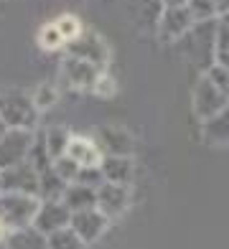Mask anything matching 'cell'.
Masks as SVG:
<instances>
[{"mask_svg": "<svg viewBox=\"0 0 229 249\" xmlns=\"http://www.w3.org/2000/svg\"><path fill=\"white\" fill-rule=\"evenodd\" d=\"M66 186H69V183H64V180L54 173L51 165L46 168V171L38 173V196H41V198H61V194H64Z\"/></svg>", "mask_w": 229, "mask_h": 249, "instance_id": "d6986e66", "label": "cell"}, {"mask_svg": "<svg viewBox=\"0 0 229 249\" xmlns=\"http://www.w3.org/2000/svg\"><path fill=\"white\" fill-rule=\"evenodd\" d=\"M0 191H23L38 196V171L28 160L0 171Z\"/></svg>", "mask_w": 229, "mask_h": 249, "instance_id": "8fae6325", "label": "cell"}, {"mask_svg": "<svg viewBox=\"0 0 229 249\" xmlns=\"http://www.w3.org/2000/svg\"><path fill=\"white\" fill-rule=\"evenodd\" d=\"M28 163L36 168V171H46V168L51 165V155L46 150V142H43V132H36V138H33V145H31V153H28Z\"/></svg>", "mask_w": 229, "mask_h": 249, "instance_id": "603a6c76", "label": "cell"}, {"mask_svg": "<svg viewBox=\"0 0 229 249\" xmlns=\"http://www.w3.org/2000/svg\"><path fill=\"white\" fill-rule=\"evenodd\" d=\"M5 130H8V124L3 122V117H0V138H3V135H5Z\"/></svg>", "mask_w": 229, "mask_h": 249, "instance_id": "d6a6232c", "label": "cell"}, {"mask_svg": "<svg viewBox=\"0 0 229 249\" xmlns=\"http://www.w3.org/2000/svg\"><path fill=\"white\" fill-rule=\"evenodd\" d=\"M66 155H72L79 165L87 168V165H99V160H102V155H105V153H102V148L97 145L95 135L89 138V135H74L72 132Z\"/></svg>", "mask_w": 229, "mask_h": 249, "instance_id": "4fadbf2b", "label": "cell"}, {"mask_svg": "<svg viewBox=\"0 0 229 249\" xmlns=\"http://www.w3.org/2000/svg\"><path fill=\"white\" fill-rule=\"evenodd\" d=\"M33 138L36 130H26V127H8L5 135L0 138V171L10 165H18L23 160H28Z\"/></svg>", "mask_w": 229, "mask_h": 249, "instance_id": "8992f818", "label": "cell"}, {"mask_svg": "<svg viewBox=\"0 0 229 249\" xmlns=\"http://www.w3.org/2000/svg\"><path fill=\"white\" fill-rule=\"evenodd\" d=\"M189 10L196 23H204V20H216L219 18V13H216V5L214 0H189Z\"/></svg>", "mask_w": 229, "mask_h": 249, "instance_id": "484cf974", "label": "cell"}, {"mask_svg": "<svg viewBox=\"0 0 229 249\" xmlns=\"http://www.w3.org/2000/svg\"><path fill=\"white\" fill-rule=\"evenodd\" d=\"M76 183H84L92 188H99L105 183V176H102V168L99 165H87V168H79L76 173Z\"/></svg>", "mask_w": 229, "mask_h": 249, "instance_id": "f1b7e54d", "label": "cell"}, {"mask_svg": "<svg viewBox=\"0 0 229 249\" xmlns=\"http://www.w3.org/2000/svg\"><path fill=\"white\" fill-rule=\"evenodd\" d=\"M41 196L23 191H0V221L8 231H18L33 226Z\"/></svg>", "mask_w": 229, "mask_h": 249, "instance_id": "6da1fadb", "label": "cell"}, {"mask_svg": "<svg viewBox=\"0 0 229 249\" xmlns=\"http://www.w3.org/2000/svg\"><path fill=\"white\" fill-rule=\"evenodd\" d=\"M51 168H54V173L59 176L64 183H74V180H76V173H79V168H82V165H79L72 155L64 153V155H59V158H54V160H51Z\"/></svg>", "mask_w": 229, "mask_h": 249, "instance_id": "7402d4cb", "label": "cell"}, {"mask_svg": "<svg viewBox=\"0 0 229 249\" xmlns=\"http://www.w3.org/2000/svg\"><path fill=\"white\" fill-rule=\"evenodd\" d=\"M36 43H38V49H41V51H49V53H54V51H64V49H66V38L61 36V31L56 28L54 20H51V23H43V26L38 28V33H36Z\"/></svg>", "mask_w": 229, "mask_h": 249, "instance_id": "ac0fdd59", "label": "cell"}, {"mask_svg": "<svg viewBox=\"0 0 229 249\" xmlns=\"http://www.w3.org/2000/svg\"><path fill=\"white\" fill-rule=\"evenodd\" d=\"M64 51L72 53V56H79V59H84L89 64H95L97 69H107L110 66V46H107V41L95 31L84 28L74 41L66 43Z\"/></svg>", "mask_w": 229, "mask_h": 249, "instance_id": "277c9868", "label": "cell"}, {"mask_svg": "<svg viewBox=\"0 0 229 249\" xmlns=\"http://www.w3.org/2000/svg\"><path fill=\"white\" fill-rule=\"evenodd\" d=\"M189 0H160V5L163 8H168V5H186Z\"/></svg>", "mask_w": 229, "mask_h": 249, "instance_id": "4dcf8cb0", "label": "cell"}, {"mask_svg": "<svg viewBox=\"0 0 229 249\" xmlns=\"http://www.w3.org/2000/svg\"><path fill=\"white\" fill-rule=\"evenodd\" d=\"M41 112L33 105L31 92L23 89H0V117L8 127H26L36 130Z\"/></svg>", "mask_w": 229, "mask_h": 249, "instance_id": "7a4b0ae2", "label": "cell"}, {"mask_svg": "<svg viewBox=\"0 0 229 249\" xmlns=\"http://www.w3.org/2000/svg\"><path fill=\"white\" fill-rule=\"evenodd\" d=\"M214 64L229 66V26L222 23L216 26V36H214Z\"/></svg>", "mask_w": 229, "mask_h": 249, "instance_id": "cb8c5ba5", "label": "cell"}, {"mask_svg": "<svg viewBox=\"0 0 229 249\" xmlns=\"http://www.w3.org/2000/svg\"><path fill=\"white\" fill-rule=\"evenodd\" d=\"M41 132H43V142H46V150H49L51 160L66 153L69 140H72V130H66L64 124H54V127H46Z\"/></svg>", "mask_w": 229, "mask_h": 249, "instance_id": "e0dca14e", "label": "cell"}, {"mask_svg": "<svg viewBox=\"0 0 229 249\" xmlns=\"http://www.w3.org/2000/svg\"><path fill=\"white\" fill-rule=\"evenodd\" d=\"M214 5H216V13L222 16H229V0H214Z\"/></svg>", "mask_w": 229, "mask_h": 249, "instance_id": "f546056e", "label": "cell"}, {"mask_svg": "<svg viewBox=\"0 0 229 249\" xmlns=\"http://www.w3.org/2000/svg\"><path fill=\"white\" fill-rule=\"evenodd\" d=\"M99 168H102L105 180H110V183L130 186L133 173H135V160H133V155H102Z\"/></svg>", "mask_w": 229, "mask_h": 249, "instance_id": "5bb4252c", "label": "cell"}, {"mask_svg": "<svg viewBox=\"0 0 229 249\" xmlns=\"http://www.w3.org/2000/svg\"><path fill=\"white\" fill-rule=\"evenodd\" d=\"M206 76H209V82L216 87V89H222V92L229 97V66H222V64H211L209 69L204 71Z\"/></svg>", "mask_w": 229, "mask_h": 249, "instance_id": "83f0119b", "label": "cell"}, {"mask_svg": "<svg viewBox=\"0 0 229 249\" xmlns=\"http://www.w3.org/2000/svg\"><path fill=\"white\" fill-rule=\"evenodd\" d=\"M54 23H56V28L61 31V36L66 38V43H69V41H74V38L79 36V33L84 31L82 20H79V18H76L74 13H61L59 18L54 20Z\"/></svg>", "mask_w": 229, "mask_h": 249, "instance_id": "d4e9b609", "label": "cell"}, {"mask_svg": "<svg viewBox=\"0 0 229 249\" xmlns=\"http://www.w3.org/2000/svg\"><path fill=\"white\" fill-rule=\"evenodd\" d=\"M69 219H72V211H69V206L61 198H41L33 226L43 236H49L51 231L61 229V226H69Z\"/></svg>", "mask_w": 229, "mask_h": 249, "instance_id": "30bf717a", "label": "cell"}, {"mask_svg": "<svg viewBox=\"0 0 229 249\" xmlns=\"http://www.w3.org/2000/svg\"><path fill=\"white\" fill-rule=\"evenodd\" d=\"M102 69H97L95 64H89L84 59H79V56H72L64 51V59H61V66H59V76L61 82L74 89V92H92V87H95L97 76H99Z\"/></svg>", "mask_w": 229, "mask_h": 249, "instance_id": "5b68a950", "label": "cell"}, {"mask_svg": "<svg viewBox=\"0 0 229 249\" xmlns=\"http://www.w3.org/2000/svg\"><path fill=\"white\" fill-rule=\"evenodd\" d=\"M92 94L99 97V99H112L114 94H117V82H114V76H112L107 69L99 71L95 87H92Z\"/></svg>", "mask_w": 229, "mask_h": 249, "instance_id": "4316f807", "label": "cell"}, {"mask_svg": "<svg viewBox=\"0 0 229 249\" xmlns=\"http://www.w3.org/2000/svg\"><path fill=\"white\" fill-rule=\"evenodd\" d=\"M46 247H51V249H79L84 244L72 226H61V229H56L46 236Z\"/></svg>", "mask_w": 229, "mask_h": 249, "instance_id": "ffe728a7", "label": "cell"}, {"mask_svg": "<svg viewBox=\"0 0 229 249\" xmlns=\"http://www.w3.org/2000/svg\"><path fill=\"white\" fill-rule=\"evenodd\" d=\"M201 138L206 145H229V105L222 107L216 115L201 120Z\"/></svg>", "mask_w": 229, "mask_h": 249, "instance_id": "9a60e30c", "label": "cell"}, {"mask_svg": "<svg viewBox=\"0 0 229 249\" xmlns=\"http://www.w3.org/2000/svg\"><path fill=\"white\" fill-rule=\"evenodd\" d=\"M95 140L105 155H135L133 135L125 127H117V124H102V127H97Z\"/></svg>", "mask_w": 229, "mask_h": 249, "instance_id": "7c38bea8", "label": "cell"}, {"mask_svg": "<svg viewBox=\"0 0 229 249\" xmlns=\"http://www.w3.org/2000/svg\"><path fill=\"white\" fill-rule=\"evenodd\" d=\"M31 97H33V105H36L38 112H46V109H51L56 102H59V89H56L54 84L49 82H41L31 89Z\"/></svg>", "mask_w": 229, "mask_h": 249, "instance_id": "44dd1931", "label": "cell"}, {"mask_svg": "<svg viewBox=\"0 0 229 249\" xmlns=\"http://www.w3.org/2000/svg\"><path fill=\"white\" fill-rule=\"evenodd\" d=\"M196 26L189 5H168L160 10V16L155 20V31H158V38L163 43H176L183 36H189Z\"/></svg>", "mask_w": 229, "mask_h": 249, "instance_id": "3957f363", "label": "cell"}, {"mask_svg": "<svg viewBox=\"0 0 229 249\" xmlns=\"http://www.w3.org/2000/svg\"><path fill=\"white\" fill-rule=\"evenodd\" d=\"M61 201L69 206V211H82V209H92L97 206V188L84 186V183H69L61 194Z\"/></svg>", "mask_w": 229, "mask_h": 249, "instance_id": "2e32d148", "label": "cell"}, {"mask_svg": "<svg viewBox=\"0 0 229 249\" xmlns=\"http://www.w3.org/2000/svg\"><path fill=\"white\" fill-rule=\"evenodd\" d=\"M229 105V97L222 92V89H216L211 82H209V76L201 74L199 76V82L196 87H193V99H191V107H193V115H196V120H206V117H211L216 115L222 107Z\"/></svg>", "mask_w": 229, "mask_h": 249, "instance_id": "52a82bcc", "label": "cell"}, {"mask_svg": "<svg viewBox=\"0 0 229 249\" xmlns=\"http://www.w3.org/2000/svg\"><path fill=\"white\" fill-rule=\"evenodd\" d=\"M69 226L79 234L82 244L89 247V244H95L97 239H102V234L110 229V219L97 206H92V209H82V211H72Z\"/></svg>", "mask_w": 229, "mask_h": 249, "instance_id": "ba28073f", "label": "cell"}, {"mask_svg": "<svg viewBox=\"0 0 229 249\" xmlns=\"http://www.w3.org/2000/svg\"><path fill=\"white\" fill-rule=\"evenodd\" d=\"M8 234H10V231L5 229V226H3V221H0V244H3V242L8 239Z\"/></svg>", "mask_w": 229, "mask_h": 249, "instance_id": "1f68e13d", "label": "cell"}, {"mask_svg": "<svg viewBox=\"0 0 229 249\" xmlns=\"http://www.w3.org/2000/svg\"><path fill=\"white\" fill-rule=\"evenodd\" d=\"M130 206V186L125 183H110L105 180L99 188H97V209L105 213L110 221L120 219Z\"/></svg>", "mask_w": 229, "mask_h": 249, "instance_id": "9c48e42d", "label": "cell"}]
</instances>
